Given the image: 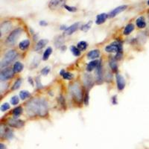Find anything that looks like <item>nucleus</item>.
Instances as JSON below:
<instances>
[{
  "label": "nucleus",
  "mask_w": 149,
  "mask_h": 149,
  "mask_svg": "<svg viewBox=\"0 0 149 149\" xmlns=\"http://www.w3.org/2000/svg\"><path fill=\"white\" fill-rule=\"evenodd\" d=\"M26 111L29 116H45L49 112V105L44 99L34 98L28 102Z\"/></svg>",
  "instance_id": "nucleus-1"
},
{
  "label": "nucleus",
  "mask_w": 149,
  "mask_h": 149,
  "mask_svg": "<svg viewBox=\"0 0 149 149\" xmlns=\"http://www.w3.org/2000/svg\"><path fill=\"white\" fill-rule=\"evenodd\" d=\"M70 92L72 96L76 102H81L83 99V93L81 86L78 82H74L70 86Z\"/></svg>",
  "instance_id": "nucleus-2"
},
{
  "label": "nucleus",
  "mask_w": 149,
  "mask_h": 149,
  "mask_svg": "<svg viewBox=\"0 0 149 149\" xmlns=\"http://www.w3.org/2000/svg\"><path fill=\"white\" fill-rule=\"evenodd\" d=\"M17 52H16L14 50H10V51L8 52L4 56L3 59L2 60V62H1V68L4 69V68H6L12 61H14L15 58H17Z\"/></svg>",
  "instance_id": "nucleus-3"
},
{
  "label": "nucleus",
  "mask_w": 149,
  "mask_h": 149,
  "mask_svg": "<svg viewBox=\"0 0 149 149\" xmlns=\"http://www.w3.org/2000/svg\"><path fill=\"white\" fill-rule=\"evenodd\" d=\"M105 51L107 52L113 53L116 52L117 54H122V42L116 41L111 44L108 45L105 48Z\"/></svg>",
  "instance_id": "nucleus-4"
},
{
  "label": "nucleus",
  "mask_w": 149,
  "mask_h": 149,
  "mask_svg": "<svg viewBox=\"0 0 149 149\" xmlns=\"http://www.w3.org/2000/svg\"><path fill=\"white\" fill-rule=\"evenodd\" d=\"M22 32V30L21 29H15V30L13 31L10 34V35L8 37L7 40H6L7 44L10 45V46L15 44L17 39H18L19 37V36L21 35Z\"/></svg>",
  "instance_id": "nucleus-5"
},
{
  "label": "nucleus",
  "mask_w": 149,
  "mask_h": 149,
  "mask_svg": "<svg viewBox=\"0 0 149 149\" xmlns=\"http://www.w3.org/2000/svg\"><path fill=\"white\" fill-rule=\"evenodd\" d=\"M14 70H12L11 68H5L2 69L0 73V80L2 81H5L7 80L10 79L14 75Z\"/></svg>",
  "instance_id": "nucleus-6"
},
{
  "label": "nucleus",
  "mask_w": 149,
  "mask_h": 149,
  "mask_svg": "<svg viewBox=\"0 0 149 149\" xmlns=\"http://www.w3.org/2000/svg\"><path fill=\"white\" fill-rule=\"evenodd\" d=\"M66 0H51L49 3V8L52 10H55L64 6Z\"/></svg>",
  "instance_id": "nucleus-7"
},
{
  "label": "nucleus",
  "mask_w": 149,
  "mask_h": 149,
  "mask_svg": "<svg viewBox=\"0 0 149 149\" xmlns=\"http://www.w3.org/2000/svg\"><path fill=\"white\" fill-rule=\"evenodd\" d=\"M127 5H120V6H119V7L116 8H114L113 10H111V11L108 14V17H110V18H113V17H115L116 16H117L118 14H119L120 13H122V12H123L124 10H125L126 9H127Z\"/></svg>",
  "instance_id": "nucleus-8"
},
{
  "label": "nucleus",
  "mask_w": 149,
  "mask_h": 149,
  "mask_svg": "<svg viewBox=\"0 0 149 149\" xmlns=\"http://www.w3.org/2000/svg\"><path fill=\"white\" fill-rule=\"evenodd\" d=\"M12 23L10 21H5L1 24L0 26V31H1V36H3V34H6L11 29Z\"/></svg>",
  "instance_id": "nucleus-9"
},
{
  "label": "nucleus",
  "mask_w": 149,
  "mask_h": 149,
  "mask_svg": "<svg viewBox=\"0 0 149 149\" xmlns=\"http://www.w3.org/2000/svg\"><path fill=\"white\" fill-rule=\"evenodd\" d=\"M116 78V83H117V87H118V90H122L124 88H125V84H126L125 79L124 77L120 74H117Z\"/></svg>",
  "instance_id": "nucleus-10"
},
{
  "label": "nucleus",
  "mask_w": 149,
  "mask_h": 149,
  "mask_svg": "<svg viewBox=\"0 0 149 149\" xmlns=\"http://www.w3.org/2000/svg\"><path fill=\"white\" fill-rule=\"evenodd\" d=\"M8 124L10 127H16V128H20L25 125L23 121L19 119H10L8 121Z\"/></svg>",
  "instance_id": "nucleus-11"
},
{
  "label": "nucleus",
  "mask_w": 149,
  "mask_h": 149,
  "mask_svg": "<svg viewBox=\"0 0 149 149\" xmlns=\"http://www.w3.org/2000/svg\"><path fill=\"white\" fill-rule=\"evenodd\" d=\"M80 26V22H76V23H74L73 25H72L71 26L68 27L67 29L65 30L64 33L66 35H71L72 34L74 31H76L78 30V27Z\"/></svg>",
  "instance_id": "nucleus-12"
},
{
  "label": "nucleus",
  "mask_w": 149,
  "mask_h": 149,
  "mask_svg": "<svg viewBox=\"0 0 149 149\" xmlns=\"http://www.w3.org/2000/svg\"><path fill=\"white\" fill-rule=\"evenodd\" d=\"M108 17V14L103 13V14H98L96 17V20H95V23L97 25H101V24L104 23L105 22V20L107 19V18Z\"/></svg>",
  "instance_id": "nucleus-13"
},
{
  "label": "nucleus",
  "mask_w": 149,
  "mask_h": 149,
  "mask_svg": "<svg viewBox=\"0 0 149 149\" xmlns=\"http://www.w3.org/2000/svg\"><path fill=\"white\" fill-rule=\"evenodd\" d=\"M48 42H49V40L46 39H42L39 41V42H37V45L35 46V51H40L42 49L45 47L46 46Z\"/></svg>",
  "instance_id": "nucleus-14"
},
{
  "label": "nucleus",
  "mask_w": 149,
  "mask_h": 149,
  "mask_svg": "<svg viewBox=\"0 0 149 149\" xmlns=\"http://www.w3.org/2000/svg\"><path fill=\"white\" fill-rule=\"evenodd\" d=\"M99 62L100 61H91V62H90V63L87 64V66H86V70L88 72H92L93 71L94 69H96L97 67H98V64H99Z\"/></svg>",
  "instance_id": "nucleus-15"
},
{
  "label": "nucleus",
  "mask_w": 149,
  "mask_h": 149,
  "mask_svg": "<svg viewBox=\"0 0 149 149\" xmlns=\"http://www.w3.org/2000/svg\"><path fill=\"white\" fill-rule=\"evenodd\" d=\"M100 55V52L98 49H95V50H92L90 51V52L87 54V58L89 59H91V60H94L95 58H98Z\"/></svg>",
  "instance_id": "nucleus-16"
},
{
  "label": "nucleus",
  "mask_w": 149,
  "mask_h": 149,
  "mask_svg": "<svg viewBox=\"0 0 149 149\" xmlns=\"http://www.w3.org/2000/svg\"><path fill=\"white\" fill-rule=\"evenodd\" d=\"M84 81L85 85L88 87H90L93 84V78L91 74H85L84 76Z\"/></svg>",
  "instance_id": "nucleus-17"
},
{
  "label": "nucleus",
  "mask_w": 149,
  "mask_h": 149,
  "mask_svg": "<svg viewBox=\"0 0 149 149\" xmlns=\"http://www.w3.org/2000/svg\"><path fill=\"white\" fill-rule=\"evenodd\" d=\"M136 26L139 29H144L146 26V20H145V18L143 17H139L136 21Z\"/></svg>",
  "instance_id": "nucleus-18"
},
{
  "label": "nucleus",
  "mask_w": 149,
  "mask_h": 149,
  "mask_svg": "<svg viewBox=\"0 0 149 149\" xmlns=\"http://www.w3.org/2000/svg\"><path fill=\"white\" fill-rule=\"evenodd\" d=\"M29 45H30V42H29V40H24L21 41L19 44V47L21 50H26V49L29 48Z\"/></svg>",
  "instance_id": "nucleus-19"
},
{
  "label": "nucleus",
  "mask_w": 149,
  "mask_h": 149,
  "mask_svg": "<svg viewBox=\"0 0 149 149\" xmlns=\"http://www.w3.org/2000/svg\"><path fill=\"white\" fill-rule=\"evenodd\" d=\"M64 43V40H63V37L61 36H58L56 37L55 40H54V44H55L56 47H61Z\"/></svg>",
  "instance_id": "nucleus-20"
},
{
  "label": "nucleus",
  "mask_w": 149,
  "mask_h": 149,
  "mask_svg": "<svg viewBox=\"0 0 149 149\" xmlns=\"http://www.w3.org/2000/svg\"><path fill=\"white\" fill-rule=\"evenodd\" d=\"M134 30V25H133V24H128V25L126 26L125 29V30H124V34H125V35H128V34H130Z\"/></svg>",
  "instance_id": "nucleus-21"
},
{
  "label": "nucleus",
  "mask_w": 149,
  "mask_h": 149,
  "mask_svg": "<svg viewBox=\"0 0 149 149\" xmlns=\"http://www.w3.org/2000/svg\"><path fill=\"white\" fill-rule=\"evenodd\" d=\"M23 69V65L20 62H17L14 66V72H20Z\"/></svg>",
  "instance_id": "nucleus-22"
},
{
  "label": "nucleus",
  "mask_w": 149,
  "mask_h": 149,
  "mask_svg": "<svg viewBox=\"0 0 149 149\" xmlns=\"http://www.w3.org/2000/svg\"><path fill=\"white\" fill-rule=\"evenodd\" d=\"M52 52V49L51 47H49L48 49H46L44 54H43V56H42V60L43 61H46V60L49 59V56L51 55Z\"/></svg>",
  "instance_id": "nucleus-23"
},
{
  "label": "nucleus",
  "mask_w": 149,
  "mask_h": 149,
  "mask_svg": "<svg viewBox=\"0 0 149 149\" xmlns=\"http://www.w3.org/2000/svg\"><path fill=\"white\" fill-rule=\"evenodd\" d=\"M61 74L63 76V78L64 79L66 80H71L73 78V74H71L70 72H65L64 70H62L61 72Z\"/></svg>",
  "instance_id": "nucleus-24"
},
{
  "label": "nucleus",
  "mask_w": 149,
  "mask_h": 149,
  "mask_svg": "<svg viewBox=\"0 0 149 149\" xmlns=\"http://www.w3.org/2000/svg\"><path fill=\"white\" fill-rule=\"evenodd\" d=\"M77 47H78L80 51H84L87 48V42H85V41H81L78 43Z\"/></svg>",
  "instance_id": "nucleus-25"
},
{
  "label": "nucleus",
  "mask_w": 149,
  "mask_h": 149,
  "mask_svg": "<svg viewBox=\"0 0 149 149\" xmlns=\"http://www.w3.org/2000/svg\"><path fill=\"white\" fill-rule=\"evenodd\" d=\"M110 66L113 71H116L117 69H118L116 61V60L114 59V58H111V59L110 60Z\"/></svg>",
  "instance_id": "nucleus-26"
},
{
  "label": "nucleus",
  "mask_w": 149,
  "mask_h": 149,
  "mask_svg": "<svg viewBox=\"0 0 149 149\" xmlns=\"http://www.w3.org/2000/svg\"><path fill=\"white\" fill-rule=\"evenodd\" d=\"M70 50H71V52L74 56L78 57V56L81 55V51L78 49V47H75V46H72L70 47Z\"/></svg>",
  "instance_id": "nucleus-27"
},
{
  "label": "nucleus",
  "mask_w": 149,
  "mask_h": 149,
  "mask_svg": "<svg viewBox=\"0 0 149 149\" xmlns=\"http://www.w3.org/2000/svg\"><path fill=\"white\" fill-rule=\"evenodd\" d=\"M19 96H20L21 99L24 100V99H26L28 97L30 96V93L29 91H27V90H22L19 93Z\"/></svg>",
  "instance_id": "nucleus-28"
},
{
  "label": "nucleus",
  "mask_w": 149,
  "mask_h": 149,
  "mask_svg": "<svg viewBox=\"0 0 149 149\" xmlns=\"http://www.w3.org/2000/svg\"><path fill=\"white\" fill-rule=\"evenodd\" d=\"M92 24H93V22H92V21H89L87 23H86L85 25H84V26H82L81 30L83 31H88L89 29H90V28H91Z\"/></svg>",
  "instance_id": "nucleus-29"
},
{
  "label": "nucleus",
  "mask_w": 149,
  "mask_h": 149,
  "mask_svg": "<svg viewBox=\"0 0 149 149\" xmlns=\"http://www.w3.org/2000/svg\"><path fill=\"white\" fill-rule=\"evenodd\" d=\"M22 113V108L21 107H17V108H15L14 110V116L15 117H17L19 116H20L21 113Z\"/></svg>",
  "instance_id": "nucleus-30"
},
{
  "label": "nucleus",
  "mask_w": 149,
  "mask_h": 149,
  "mask_svg": "<svg viewBox=\"0 0 149 149\" xmlns=\"http://www.w3.org/2000/svg\"><path fill=\"white\" fill-rule=\"evenodd\" d=\"M10 102L13 105H16L19 102V98L17 95H15V96H13L10 99Z\"/></svg>",
  "instance_id": "nucleus-31"
},
{
  "label": "nucleus",
  "mask_w": 149,
  "mask_h": 149,
  "mask_svg": "<svg viewBox=\"0 0 149 149\" xmlns=\"http://www.w3.org/2000/svg\"><path fill=\"white\" fill-rule=\"evenodd\" d=\"M20 85H21V80L20 79L17 80V81L15 82V84H14V86H13V87H12V90H17V89L19 88Z\"/></svg>",
  "instance_id": "nucleus-32"
},
{
  "label": "nucleus",
  "mask_w": 149,
  "mask_h": 149,
  "mask_svg": "<svg viewBox=\"0 0 149 149\" xmlns=\"http://www.w3.org/2000/svg\"><path fill=\"white\" fill-rule=\"evenodd\" d=\"M9 109H10V105H9V104L8 103L3 104L1 106V110H2V112L6 111V110H9Z\"/></svg>",
  "instance_id": "nucleus-33"
},
{
  "label": "nucleus",
  "mask_w": 149,
  "mask_h": 149,
  "mask_svg": "<svg viewBox=\"0 0 149 149\" xmlns=\"http://www.w3.org/2000/svg\"><path fill=\"white\" fill-rule=\"evenodd\" d=\"M63 7H64V8H66V10H69V11L70 12H75L77 10L76 7H71V6H69V5H65Z\"/></svg>",
  "instance_id": "nucleus-34"
},
{
  "label": "nucleus",
  "mask_w": 149,
  "mask_h": 149,
  "mask_svg": "<svg viewBox=\"0 0 149 149\" xmlns=\"http://www.w3.org/2000/svg\"><path fill=\"white\" fill-rule=\"evenodd\" d=\"M50 72V67H49V66H46V67H45L43 70L41 71V73H42L43 75H47L48 74H49V72Z\"/></svg>",
  "instance_id": "nucleus-35"
},
{
  "label": "nucleus",
  "mask_w": 149,
  "mask_h": 149,
  "mask_svg": "<svg viewBox=\"0 0 149 149\" xmlns=\"http://www.w3.org/2000/svg\"><path fill=\"white\" fill-rule=\"evenodd\" d=\"M40 25H41V26H46V25H47V23H46L45 21H41V22H40Z\"/></svg>",
  "instance_id": "nucleus-36"
},
{
  "label": "nucleus",
  "mask_w": 149,
  "mask_h": 149,
  "mask_svg": "<svg viewBox=\"0 0 149 149\" xmlns=\"http://www.w3.org/2000/svg\"><path fill=\"white\" fill-rule=\"evenodd\" d=\"M0 149H6V147L5 146V145L1 143V144H0Z\"/></svg>",
  "instance_id": "nucleus-37"
},
{
  "label": "nucleus",
  "mask_w": 149,
  "mask_h": 149,
  "mask_svg": "<svg viewBox=\"0 0 149 149\" xmlns=\"http://www.w3.org/2000/svg\"><path fill=\"white\" fill-rule=\"evenodd\" d=\"M113 98H114V100H116V96H114V97H113ZM113 104H116V102H114L113 99Z\"/></svg>",
  "instance_id": "nucleus-38"
},
{
  "label": "nucleus",
  "mask_w": 149,
  "mask_h": 149,
  "mask_svg": "<svg viewBox=\"0 0 149 149\" xmlns=\"http://www.w3.org/2000/svg\"><path fill=\"white\" fill-rule=\"evenodd\" d=\"M148 5H149V0H148Z\"/></svg>",
  "instance_id": "nucleus-39"
},
{
  "label": "nucleus",
  "mask_w": 149,
  "mask_h": 149,
  "mask_svg": "<svg viewBox=\"0 0 149 149\" xmlns=\"http://www.w3.org/2000/svg\"><path fill=\"white\" fill-rule=\"evenodd\" d=\"M148 17H149V10H148Z\"/></svg>",
  "instance_id": "nucleus-40"
}]
</instances>
